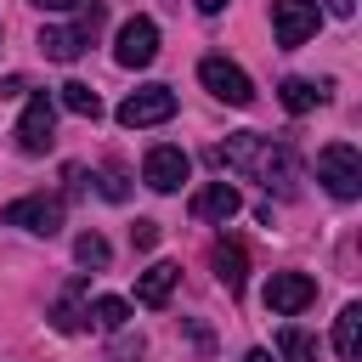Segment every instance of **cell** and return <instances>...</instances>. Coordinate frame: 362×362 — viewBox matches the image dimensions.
Wrapping results in <instances>:
<instances>
[{
  "mask_svg": "<svg viewBox=\"0 0 362 362\" xmlns=\"http://www.w3.org/2000/svg\"><path fill=\"white\" fill-rule=\"evenodd\" d=\"M260 300H266L272 317H294V311H305V305L317 300V283H311L305 272H272L266 288H260Z\"/></svg>",
  "mask_w": 362,
  "mask_h": 362,
  "instance_id": "obj_8",
  "label": "cell"
},
{
  "mask_svg": "<svg viewBox=\"0 0 362 362\" xmlns=\"http://www.w3.org/2000/svg\"><path fill=\"white\" fill-rule=\"evenodd\" d=\"M40 11H68V6H79V0H34Z\"/></svg>",
  "mask_w": 362,
  "mask_h": 362,
  "instance_id": "obj_25",
  "label": "cell"
},
{
  "mask_svg": "<svg viewBox=\"0 0 362 362\" xmlns=\"http://www.w3.org/2000/svg\"><path fill=\"white\" fill-rule=\"evenodd\" d=\"M62 107H68V113H79V119H102V96H96L90 85H79V79H68V85H62Z\"/></svg>",
  "mask_w": 362,
  "mask_h": 362,
  "instance_id": "obj_19",
  "label": "cell"
},
{
  "mask_svg": "<svg viewBox=\"0 0 362 362\" xmlns=\"http://www.w3.org/2000/svg\"><path fill=\"white\" fill-rule=\"evenodd\" d=\"M0 221H6V226H23V232H34V238H57V232H62V198H51V192L11 198V204L0 209Z\"/></svg>",
  "mask_w": 362,
  "mask_h": 362,
  "instance_id": "obj_4",
  "label": "cell"
},
{
  "mask_svg": "<svg viewBox=\"0 0 362 362\" xmlns=\"http://www.w3.org/2000/svg\"><path fill=\"white\" fill-rule=\"evenodd\" d=\"M175 283H181V266H175V260H158V266H147V272L136 277V300H141V305H164V300L175 294Z\"/></svg>",
  "mask_w": 362,
  "mask_h": 362,
  "instance_id": "obj_14",
  "label": "cell"
},
{
  "mask_svg": "<svg viewBox=\"0 0 362 362\" xmlns=\"http://www.w3.org/2000/svg\"><path fill=\"white\" fill-rule=\"evenodd\" d=\"M209 266H215V277H221V288H226V294H243V283H249V255H243V243L215 238Z\"/></svg>",
  "mask_w": 362,
  "mask_h": 362,
  "instance_id": "obj_13",
  "label": "cell"
},
{
  "mask_svg": "<svg viewBox=\"0 0 362 362\" xmlns=\"http://www.w3.org/2000/svg\"><path fill=\"white\" fill-rule=\"evenodd\" d=\"M74 255H79V266H90V272H102L113 249H107V238H102V232H79V238H74Z\"/></svg>",
  "mask_w": 362,
  "mask_h": 362,
  "instance_id": "obj_20",
  "label": "cell"
},
{
  "mask_svg": "<svg viewBox=\"0 0 362 362\" xmlns=\"http://www.w3.org/2000/svg\"><path fill=\"white\" fill-rule=\"evenodd\" d=\"M51 328H57V334H79V328H85V305H79L74 294H62V300L51 305Z\"/></svg>",
  "mask_w": 362,
  "mask_h": 362,
  "instance_id": "obj_21",
  "label": "cell"
},
{
  "mask_svg": "<svg viewBox=\"0 0 362 362\" xmlns=\"http://www.w3.org/2000/svg\"><path fill=\"white\" fill-rule=\"evenodd\" d=\"M85 322H96V328H107V334H119V328L130 322V305H124L119 294H96V300L85 305Z\"/></svg>",
  "mask_w": 362,
  "mask_h": 362,
  "instance_id": "obj_17",
  "label": "cell"
},
{
  "mask_svg": "<svg viewBox=\"0 0 362 362\" xmlns=\"http://www.w3.org/2000/svg\"><path fill=\"white\" fill-rule=\"evenodd\" d=\"M187 170H192V164H187L181 147H153V153L141 158V181H147L153 192H175V187L187 181Z\"/></svg>",
  "mask_w": 362,
  "mask_h": 362,
  "instance_id": "obj_11",
  "label": "cell"
},
{
  "mask_svg": "<svg viewBox=\"0 0 362 362\" xmlns=\"http://www.w3.org/2000/svg\"><path fill=\"white\" fill-rule=\"evenodd\" d=\"M51 130H57V102L40 90V96H28V107H23V119H17V147H23V153H45V147L57 141Z\"/></svg>",
  "mask_w": 362,
  "mask_h": 362,
  "instance_id": "obj_9",
  "label": "cell"
},
{
  "mask_svg": "<svg viewBox=\"0 0 362 362\" xmlns=\"http://www.w3.org/2000/svg\"><path fill=\"white\" fill-rule=\"evenodd\" d=\"M198 79H204V90H209L215 102H226V107H249V102H255L249 74H243L238 62H226V57H204V62H198Z\"/></svg>",
  "mask_w": 362,
  "mask_h": 362,
  "instance_id": "obj_5",
  "label": "cell"
},
{
  "mask_svg": "<svg viewBox=\"0 0 362 362\" xmlns=\"http://www.w3.org/2000/svg\"><path fill=\"white\" fill-rule=\"evenodd\" d=\"M130 238H136V249H153V243H158V221H136Z\"/></svg>",
  "mask_w": 362,
  "mask_h": 362,
  "instance_id": "obj_23",
  "label": "cell"
},
{
  "mask_svg": "<svg viewBox=\"0 0 362 362\" xmlns=\"http://www.w3.org/2000/svg\"><path fill=\"white\" fill-rule=\"evenodd\" d=\"M317 181L339 198V204H351V198H362V153L351 147V141H334V147H322L317 153Z\"/></svg>",
  "mask_w": 362,
  "mask_h": 362,
  "instance_id": "obj_3",
  "label": "cell"
},
{
  "mask_svg": "<svg viewBox=\"0 0 362 362\" xmlns=\"http://www.w3.org/2000/svg\"><path fill=\"white\" fill-rule=\"evenodd\" d=\"M113 57H119L124 68H147V62L158 57V23H153V17H130V23L119 28Z\"/></svg>",
  "mask_w": 362,
  "mask_h": 362,
  "instance_id": "obj_10",
  "label": "cell"
},
{
  "mask_svg": "<svg viewBox=\"0 0 362 362\" xmlns=\"http://www.w3.org/2000/svg\"><path fill=\"white\" fill-rule=\"evenodd\" d=\"M317 23H322V6L317 0H272V34H277L283 51L305 45L317 34Z\"/></svg>",
  "mask_w": 362,
  "mask_h": 362,
  "instance_id": "obj_6",
  "label": "cell"
},
{
  "mask_svg": "<svg viewBox=\"0 0 362 362\" xmlns=\"http://www.w3.org/2000/svg\"><path fill=\"white\" fill-rule=\"evenodd\" d=\"M334 351H339V362H356L362 356V305L356 300L334 317Z\"/></svg>",
  "mask_w": 362,
  "mask_h": 362,
  "instance_id": "obj_16",
  "label": "cell"
},
{
  "mask_svg": "<svg viewBox=\"0 0 362 362\" xmlns=\"http://www.w3.org/2000/svg\"><path fill=\"white\" fill-rule=\"evenodd\" d=\"M102 17H107L102 6L79 0V17H74V23H45V28H40V51H45L51 62H74V57L102 34Z\"/></svg>",
  "mask_w": 362,
  "mask_h": 362,
  "instance_id": "obj_2",
  "label": "cell"
},
{
  "mask_svg": "<svg viewBox=\"0 0 362 362\" xmlns=\"http://www.w3.org/2000/svg\"><path fill=\"white\" fill-rule=\"evenodd\" d=\"M328 11H334V17H351V11H356V0H328Z\"/></svg>",
  "mask_w": 362,
  "mask_h": 362,
  "instance_id": "obj_24",
  "label": "cell"
},
{
  "mask_svg": "<svg viewBox=\"0 0 362 362\" xmlns=\"http://www.w3.org/2000/svg\"><path fill=\"white\" fill-rule=\"evenodd\" d=\"M238 209H243V198H238L232 181H209V187L192 192V215H198V221H221V226H226Z\"/></svg>",
  "mask_w": 362,
  "mask_h": 362,
  "instance_id": "obj_12",
  "label": "cell"
},
{
  "mask_svg": "<svg viewBox=\"0 0 362 362\" xmlns=\"http://www.w3.org/2000/svg\"><path fill=\"white\" fill-rule=\"evenodd\" d=\"M243 362H272V351H249V356H243Z\"/></svg>",
  "mask_w": 362,
  "mask_h": 362,
  "instance_id": "obj_26",
  "label": "cell"
},
{
  "mask_svg": "<svg viewBox=\"0 0 362 362\" xmlns=\"http://www.w3.org/2000/svg\"><path fill=\"white\" fill-rule=\"evenodd\" d=\"M277 356H283V362H317V339H311L305 328L283 322V328H277Z\"/></svg>",
  "mask_w": 362,
  "mask_h": 362,
  "instance_id": "obj_18",
  "label": "cell"
},
{
  "mask_svg": "<svg viewBox=\"0 0 362 362\" xmlns=\"http://www.w3.org/2000/svg\"><path fill=\"white\" fill-rule=\"evenodd\" d=\"M277 96H283V107H288V113H311V107H322V102H328V79H283V85H277Z\"/></svg>",
  "mask_w": 362,
  "mask_h": 362,
  "instance_id": "obj_15",
  "label": "cell"
},
{
  "mask_svg": "<svg viewBox=\"0 0 362 362\" xmlns=\"http://www.w3.org/2000/svg\"><path fill=\"white\" fill-rule=\"evenodd\" d=\"M164 119H175V90L170 85H141L119 102V124H130V130H147V124H164Z\"/></svg>",
  "mask_w": 362,
  "mask_h": 362,
  "instance_id": "obj_7",
  "label": "cell"
},
{
  "mask_svg": "<svg viewBox=\"0 0 362 362\" xmlns=\"http://www.w3.org/2000/svg\"><path fill=\"white\" fill-rule=\"evenodd\" d=\"M124 192H130V187H124V175H119V170L107 164V170H102V198H113V204H119Z\"/></svg>",
  "mask_w": 362,
  "mask_h": 362,
  "instance_id": "obj_22",
  "label": "cell"
},
{
  "mask_svg": "<svg viewBox=\"0 0 362 362\" xmlns=\"http://www.w3.org/2000/svg\"><path fill=\"white\" fill-rule=\"evenodd\" d=\"M209 158L226 164V170H238V175H255V181H266V187H277V192H294V181H300L294 147H288V141H272V136H255V130L226 136L221 147H209Z\"/></svg>",
  "mask_w": 362,
  "mask_h": 362,
  "instance_id": "obj_1",
  "label": "cell"
},
{
  "mask_svg": "<svg viewBox=\"0 0 362 362\" xmlns=\"http://www.w3.org/2000/svg\"><path fill=\"white\" fill-rule=\"evenodd\" d=\"M221 6H226V0H198V11H221Z\"/></svg>",
  "mask_w": 362,
  "mask_h": 362,
  "instance_id": "obj_27",
  "label": "cell"
}]
</instances>
